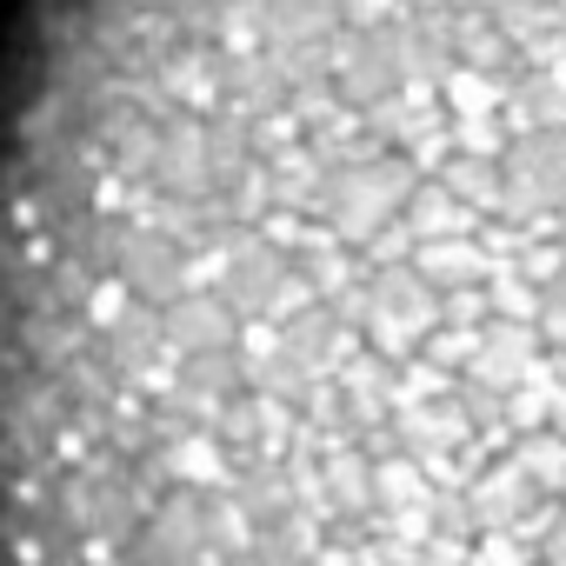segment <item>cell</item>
Returning a JSON list of instances; mask_svg holds the SVG:
<instances>
[{"label": "cell", "mask_w": 566, "mask_h": 566, "mask_svg": "<svg viewBox=\"0 0 566 566\" xmlns=\"http://www.w3.org/2000/svg\"><path fill=\"white\" fill-rule=\"evenodd\" d=\"M0 566H566V0H34Z\"/></svg>", "instance_id": "6da1fadb"}]
</instances>
